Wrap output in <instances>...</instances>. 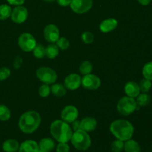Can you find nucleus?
I'll list each match as a JSON object with an SVG mask.
<instances>
[{"label": "nucleus", "instance_id": "31", "mask_svg": "<svg viewBox=\"0 0 152 152\" xmlns=\"http://www.w3.org/2000/svg\"><path fill=\"white\" fill-rule=\"evenodd\" d=\"M56 42V45L58 46V48L62 50H66L69 48L70 43L68 42V40L66 38H64V37H61V38L58 39Z\"/></svg>", "mask_w": 152, "mask_h": 152}, {"label": "nucleus", "instance_id": "38", "mask_svg": "<svg viewBox=\"0 0 152 152\" xmlns=\"http://www.w3.org/2000/svg\"><path fill=\"white\" fill-rule=\"evenodd\" d=\"M58 2V4L61 6H63V7H66L71 4V1L72 0H56Z\"/></svg>", "mask_w": 152, "mask_h": 152}, {"label": "nucleus", "instance_id": "28", "mask_svg": "<svg viewBox=\"0 0 152 152\" xmlns=\"http://www.w3.org/2000/svg\"><path fill=\"white\" fill-rule=\"evenodd\" d=\"M10 111L6 105H0V120L6 121L10 118Z\"/></svg>", "mask_w": 152, "mask_h": 152}, {"label": "nucleus", "instance_id": "37", "mask_svg": "<svg viewBox=\"0 0 152 152\" xmlns=\"http://www.w3.org/2000/svg\"><path fill=\"white\" fill-rule=\"evenodd\" d=\"M22 63V60L20 57H16L13 62V66L15 68H19Z\"/></svg>", "mask_w": 152, "mask_h": 152}, {"label": "nucleus", "instance_id": "20", "mask_svg": "<svg viewBox=\"0 0 152 152\" xmlns=\"http://www.w3.org/2000/svg\"><path fill=\"white\" fill-rule=\"evenodd\" d=\"M124 149L126 152H140L141 150L138 142L131 139L124 143Z\"/></svg>", "mask_w": 152, "mask_h": 152}, {"label": "nucleus", "instance_id": "10", "mask_svg": "<svg viewBox=\"0 0 152 152\" xmlns=\"http://www.w3.org/2000/svg\"><path fill=\"white\" fill-rule=\"evenodd\" d=\"M11 19L15 23L22 24L28 16V11L26 7L22 5L16 6L11 12Z\"/></svg>", "mask_w": 152, "mask_h": 152}, {"label": "nucleus", "instance_id": "34", "mask_svg": "<svg viewBox=\"0 0 152 152\" xmlns=\"http://www.w3.org/2000/svg\"><path fill=\"white\" fill-rule=\"evenodd\" d=\"M10 75V70L8 68L3 67L0 68V80H4Z\"/></svg>", "mask_w": 152, "mask_h": 152}, {"label": "nucleus", "instance_id": "2", "mask_svg": "<svg viewBox=\"0 0 152 152\" xmlns=\"http://www.w3.org/2000/svg\"><path fill=\"white\" fill-rule=\"evenodd\" d=\"M41 123V117L39 113L34 111H27L20 117L19 127L22 132L31 134L35 132Z\"/></svg>", "mask_w": 152, "mask_h": 152}, {"label": "nucleus", "instance_id": "40", "mask_svg": "<svg viewBox=\"0 0 152 152\" xmlns=\"http://www.w3.org/2000/svg\"><path fill=\"white\" fill-rule=\"evenodd\" d=\"M137 1L142 5H148V4H149L151 3V0H137Z\"/></svg>", "mask_w": 152, "mask_h": 152}, {"label": "nucleus", "instance_id": "32", "mask_svg": "<svg viewBox=\"0 0 152 152\" xmlns=\"http://www.w3.org/2000/svg\"><path fill=\"white\" fill-rule=\"evenodd\" d=\"M50 94V88L49 87L48 85L44 84L41 86L39 88V94L42 97H47Z\"/></svg>", "mask_w": 152, "mask_h": 152}, {"label": "nucleus", "instance_id": "4", "mask_svg": "<svg viewBox=\"0 0 152 152\" xmlns=\"http://www.w3.org/2000/svg\"><path fill=\"white\" fill-rule=\"evenodd\" d=\"M71 140L73 145L80 151L87 150L91 144V140L89 135L87 132L81 129L75 131L74 133H73Z\"/></svg>", "mask_w": 152, "mask_h": 152}, {"label": "nucleus", "instance_id": "29", "mask_svg": "<svg viewBox=\"0 0 152 152\" xmlns=\"http://www.w3.org/2000/svg\"><path fill=\"white\" fill-rule=\"evenodd\" d=\"M142 75L144 78L152 81V61L144 65L142 68Z\"/></svg>", "mask_w": 152, "mask_h": 152}, {"label": "nucleus", "instance_id": "22", "mask_svg": "<svg viewBox=\"0 0 152 152\" xmlns=\"http://www.w3.org/2000/svg\"><path fill=\"white\" fill-rule=\"evenodd\" d=\"M50 91L54 96L61 97L66 94V88L61 84H53L50 88Z\"/></svg>", "mask_w": 152, "mask_h": 152}, {"label": "nucleus", "instance_id": "11", "mask_svg": "<svg viewBox=\"0 0 152 152\" xmlns=\"http://www.w3.org/2000/svg\"><path fill=\"white\" fill-rule=\"evenodd\" d=\"M79 116V111L76 107L68 105L62 110L61 113V118L67 123H71L75 121Z\"/></svg>", "mask_w": 152, "mask_h": 152}, {"label": "nucleus", "instance_id": "5", "mask_svg": "<svg viewBox=\"0 0 152 152\" xmlns=\"http://www.w3.org/2000/svg\"><path fill=\"white\" fill-rule=\"evenodd\" d=\"M137 104L134 98L124 96L119 100L117 108L119 113L122 115L128 116L132 114L137 109Z\"/></svg>", "mask_w": 152, "mask_h": 152}, {"label": "nucleus", "instance_id": "27", "mask_svg": "<svg viewBox=\"0 0 152 152\" xmlns=\"http://www.w3.org/2000/svg\"><path fill=\"white\" fill-rule=\"evenodd\" d=\"M152 83L151 81L149 80H147V79H143V80H141L139 83V87L140 91H142V93H148L151 88Z\"/></svg>", "mask_w": 152, "mask_h": 152}, {"label": "nucleus", "instance_id": "12", "mask_svg": "<svg viewBox=\"0 0 152 152\" xmlns=\"http://www.w3.org/2000/svg\"><path fill=\"white\" fill-rule=\"evenodd\" d=\"M44 37L49 42H56L59 38V28L53 24L48 25L44 29Z\"/></svg>", "mask_w": 152, "mask_h": 152}, {"label": "nucleus", "instance_id": "6", "mask_svg": "<svg viewBox=\"0 0 152 152\" xmlns=\"http://www.w3.org/2000/svg\"><path fill=\"white\" fill-rule=\"evenodd\" d=\"M37 76L44 84H53L57 80V74L53 69L48 67H41L37 71Z\"/></svg>", "mask_w": 152, "mask_h": 152}, {"label": "nucleus", "instance_id": "7", "mask_svg": "<svg viewBox=\"0 0 152 152\" xmlns=\"http://www.w3.org/2000/svg\"><path fill=\"white\" fill-rule=\"evenodd\" d=\"M19 48L25 52L32 51L37 45L35 38L29 33H23L21 34L18 39Z\"/></svg>", "mask_w": 152, "mask_h": 152}, {"label": "nucleus", "instance_id": "39", "mask_svg": "<svg viewBox=\"0 0 152 152\" xmlns=\"http://www.w3.org/2000/svg\"><path fill=\"white\" fill-rule=\"evenodd\" d=\"M71 123H72V129H74V132L80 129V121H78V120H76L75 121H74Z\"/></svg>", "mask_w": 152, "mask_h": 152}, {"label": "nucleus", "instance_id": "1", "mask_svg": "<svg viewBox=\"0 0 152 152\" xmlns=\"http://www.w3.org/2000/svg\"><path fill=\"white\" fill-rule=\"evenodd\" d=\"M110 131L118 140L126 141L130 140L134 134V126L126 120H117L110 126Z\"/></svg>", "mask_w": 152, "mask_h": 152}, {"label": "nucleus", "instance_id": "33", "mask_svg": "<svg viewBox=\"0 0 152 152\" xmlns=\"http://www.w3.org/2000/svg\"><path fill=\"white\" fill-rule=\"evenodd\" d=\"M82 39L86 44H90L92 43L94 40V37L93 34L89 31H86L82 34Z\"/></svg>", "mask_w": 152, "mask_h": 152}, {"label": "nucleus", "instance_id": "41", "mask_svg": "<svg viewBox=\"0 0 152 152\" xmlns=\"http://www.w3.org/2000/svg\"><path fill=\"white\" fill-rule=\"evenodd\" d=\"M38 152H49V151H45V150H42V149H39Z\"/></svg>", "mask_w": 152, "mask_h": 152}, {"label": "nucleus", "instance_id": "17", "mask_svg": "<svg viewBox=\"0 0 152 152\" xmlns=\"http://www.w3.org/2000/svg\"><path fill=\"white\" fill-rule=\"evenodd\" d=\"M39 144L34 140H26L19 146V152H38Z\"/></svg>", "mask_w": 152, "mask_h": 152}, {"label": "nucleus", "instance_id": "26", "mask_svg": "<svg viewBox=\"0 0 152 152\" xmlns=\"http://www.w3.org/2000/svg\"><path fill=\"white\" fill-rule=\"evenodd\" d=\"M34 56L37 59H42L45 56V48L40 44H37L36 47L32 50Z\"/></svg>", "mask_w": 152, "mask_h": 152}, {"label": "nucleus", "instance_id": "19", "mask_svg": "<svg viewBox=\"0 0 152 152\" xmlns=\"http://www.w3.org/2000/svg\"><path fill=\"white\" fill-rule=\"evenodd\" d=\"M39 147L40 149L50 152L54 148L55 142L50 138H43L39 142Z\"/></svg>", "mask_w": 152, "mask_h": 152}, {"label": "nucleus", "instance_id": "13", "mask_svg": "<svg viewBox=\"0 0 152 152\" xmlns=\"http://www.w3.org/2000/svg\"><path fill=\"white\" fill-rule=\"evenodd\" d=\"M82 85V78L79 74H71L65 79V87L69 90H77Z\"/></svg>", "mask_w": 152, "mask_h": 152}, {"label": "nucleus", "instance_id": "21", "mask_svg": "<svg viewBox=\"0 0 152 152\" xmlns=\"http://www.w3.org/2000/svg\"><path fill=\"white\" fill-rule=\"evenodd\" d=\"M59 54V48L56 45L50 44L45 48V56L49 59H54Z\"/></svg>", "mask_w": 152, "mask_h": 152}, {"label": "nucleus", "instance_id": "23", "mask_svg": "<svg viewBox=\"0 0 152 152\" xmlns=\"http://www.w3.org/2000/svg\"><path fill=\"white\" fill-rule=\"evenodd\" d=\"M137 97L136 102L140 106H146L151 102V96L146 93L140 94Z\"/></svg>", "mask_w": 152, "mask_h": 152}, {"label": "nucleus", "instance_id": "8", "mask_svg": "<svg viewBox=\"0 0 152 152\" xmlns=\"http://www.w3.org/2000/svg\"><path fill=\"white\" fill-rule=\"evenodd\" d=\"M92 5L93 0H72L70 4L73 11L80 14L90 10Z\"/></svg>", "mask_w": 152, "mask_h": 152}, {"label": "nucleus", "instance_id": "18", "mask_svg": "<svg viewBox=\"0 0 152 152\" xmlns=\"http://www.w3.org/2000/svg\"><path fill=\"white\" fill-rule=\"evenodd\" d=\"M2 148L5 152H16L19 151V144L16 140H7L3 143Z\"/></svg>", "mask_w": 152, "mask_h": 152}, {"label": "nucleus", "instance_id": "30", "mask_svg": "<svg viewBox=\"0 0 152 152\" xmlns=\"http://www.w3.org/2000/svg\"><path fill=\"white\" fill-rule=\"evenodd\" d=\"M111 148L113 152H121L124 148V142L121 140L117 139L111 143Z\"/></svg>", "mask_w": 152, "mask_h": 152}, {"label": "nucleus", "instance_id": "25", "mask_svg": "<svg viewBox=\"0 0 152 152\" xmlns=\"http://www.w3.org/2000/svg\"><path fill=\"white\" fill-rule=\"evenodd\" d=\"M93 65L89 61H84L80 65V72L83 75L89 74L92 71Z\"/></svg>", "mask_w": 152, "mask_h": 152}, {"label": "nucleus", "instance_id": "42", "mask_svg": "<svg viewBox=\"0 0 152 152\" xmlns=\"http://www.w3.org/2000/svg\"><path fill=\"white\" fill-rule=\"evenodd\" d=\"M45 1H53V0H45Z\"/></svg>", "mask_w": 152, "mask_h": 152}, {"label": "nucleus", "instance_id": "15", "mask_svg": "<svg viewBox=\"0 0 152 152\" xmlns=\"http://www.w3.org/2000/svg\"><path fill=\"white\" fill-rule=\"evenodd\" d=\"M96 120L92 117H86L80 121V129L86 132L94 131L96 128Z\"/></svg>", "mask_w": 152, "mask_h": 152}, {"label": "nucleus", "instance_id": "36", "mask_svg": "<svg viewBox=\"0 0 152 152\" xmlns=\"http://www.w3.org/2000/svg\"><path fill=\"white\" fill-rule=\"evenodd\" d=\"M7 2L12 5H22L25 2V0H7Z\"/></svg>", "mask_w": 152, "mask_h": 152}, {"label": "nucleus", "instance_id": "16", "mask_svg": "<svg viewBox=\"0 0 152 152\" xmlns=\"http://www.w3.org/2000/svg\"><path fill=\"white\" fill-rule=\"evenodd\" d=\"M118 25V22L115 19H107L102 21L99 25V30L103 33H108L114 31Z\"/></svg>", "mask_w": 152, "mask_h": 152}, {"label": "nucleus", "instance_id": "24", "mask_svg": "<svg viewBox=\"0 0 152 152\" xmlns=\"http://www.w3.org/2000/svg\"><path fill=\"white\" fill-rule=\"evenodd\" d=\"M11 7L7 4L0 5V20H4L9 18L11 15Z\"/></svg>", "mask_w": 152, "mask_h": 152}, {"label": "nucleus", "instance_id": "9", "mask_svg": "<svg viewBox=\"0 0 152 152\" xmlns=\"http://www.w3.org/2000/svg\"><path fill=\"white\" fill-rule=\"evenodd\" d=\"M82 85L88 90H96L101 85V80L94 74H86L82 79Z\"/></svg>", "mask_w": 152, "mask_h": 152}, {"label": "nucleus", "instance_id": "35", "mask_svg": "<svg viewBox=\"0 0 152 152\" xmlns=\"http://www.w3.org/2000/svg\"><path fill=\"white\" fill-rule=\"evenodd\" d=\"M69 145L67 142H59L56 147V152H69Z\"/></svg>", "mask_w": 152, "mask_h": 152}, {"label": "nucleus", "instance_id": "14", "mask_svg": "<svg viewBox=\"0 0 152 152\" xmlns=\"http://www.w3.org/2000/svg\"><path fill=\"white\" fill-rule=\"evenodd\" d=\"M124 89L126 95L132 98L137 97L140 93L139 85L134 81L128 82L125 86Z\"/></svg>", "mask_w": 152, "mask_h": 152}, {"label": "nucleus", "instance_id": "3", "mask_svg": "<svg viewBox=\"0 0 152 152\" xmlns=\"http://www.w3.org/2000/svg\"><path fill=\"white\" fill-rule=\"evenodd\" d=\"M50 132L52 136L59 142H68L72 137V129L63 120H55L51 123Z\"/></svg>", "mask_w": 152, "mask_h": 152}]
</instances>
